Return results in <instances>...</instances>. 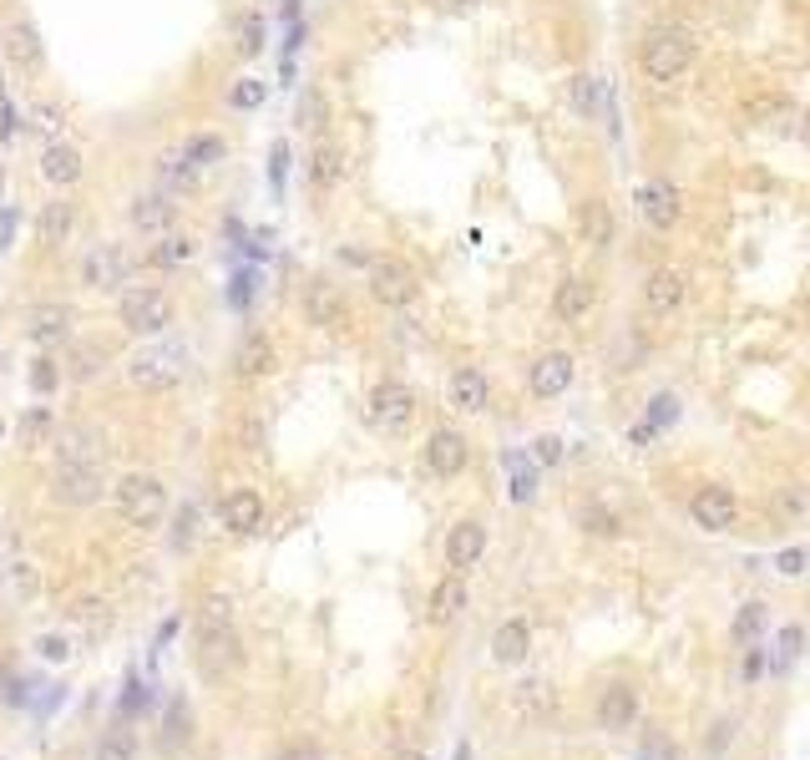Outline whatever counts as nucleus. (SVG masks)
Segmentation results:
<instances>
[{
  "label": "nucleus",
  "mask_w": 810,
  "mask_h": 760,
  "mask_svg": "<svg viewBox=\"0 0 810 760\" xmlns=\"http://www.w3.org/2000/svg\"><path fill=\"white\" fill-rule=\"evenodd\" d=\"M572 97H578V112H593V77H572Z\"/></svg>",
  "instance_id": "5fc2aeb1"
},
{
  "label": "nucleus",
  "mask_w": 810,
  "mask_h": 760,
  "mask_svg": "<svg viewBox=\"0 0 810 760\" xmlns=\"http://www.w3.org/2000/svg\"><path fill=\"white\" fill-rule=\"evenodd\" d=\"M183 736H188V730H183V704H172V710H168V726H162V746L172 750Z\"/></svg>",
  "instance_id": "864d4df0"
},
{
  "label": "nucleus",
  "mask_w": 810,
  "mask_h": 760,
  "mask_svg": "<svg viewBox=\"0 0 810 760\" xmlns=\"http://www.w3.org/2000/svg\"><path fill=\"white\" fill-rule=\"evenodd\" d=\"M471 593H467V578L461 573H446L441 583L431 588V603H426V619L436 623V629H446V623H457L461 613H467Z\"/></svg>",
  "instance_id": "5701e85b"
},
{
  "label": "nucleus",
  "mask_w": 810,
  "mask_h": 760,
  "mask_svg": "<svg viewBox=\"0 0 810 760\" xmlns=\"http://www.w3.org/2000/svg\"><path fill=\"white\" fill-rule=\"evenodd\" d=\"M299 310H304V320L314 324V330H324V334L350 330V300H344V289L334 284V279H324V274L304 279V289H299Z\"/></svg>",
  "instance_id": "423d86ee"
},
{
  "label": "nucleus",
  "mask_w": 810,
  "mask_h": 760,
  "mask_svg": "<svg viewBox=\"0 0 810 760\" xmlns=\"http://www.w3.org/2000/svg\"><path fill=\"white\" fill-rule=\"evenodd\" d=\"M47 431H51V411H47V406H36V411H31V416H26V421H21V437H26V441H31V447H36V441L47 437Z\"/></svg>",
  "instance_id": "09e8293b"
},
{
  "label": "nucleus",
  "mask_w": 810,
  "mask_h": 760,
  "mask_svg": "<svg viewBox=\"0 0 810 760\" xmlns=\"http://www.w3.org/2000/svg\"><path fill=\"white\" fill-rule=\"evenodd\" d=\"M274 370H279V346L269 340V330H243L239 346H233V376L243 386H253V380H269Z\"/></svg>",
  "instance_id": "f3484780"
},
{
  "label": "nucleus",
  "mask_w": 810,
  "mask_h": 760,
  "mask_svg": "<svg viewBox=\"0 0 810 760\" xmlns=\"http://www.w3.org/2000/svg\"><path fill=\"white\" fill-rule=\"evenodd\" d=\"M446 11H471V6H481V0H441Z\"/></svg>",
  "instance_id": "bf43d9fd"
},
{
  "label": "nucleus",
  "mask_w": 810,
  "mask_h": 760,
  "mask_svg": "<svg viewBox=\"0 0 810 760\" xmlns=\"http://www.w3.org/2000/svg\"><path fill=\"white\" fill-rule=\"evenodd\" d=\"M578 233H582V243H588L593 253L613 249V239H618V219H613V208H608L603 198H588V203L578 208Z\"/></svg>",
  "instance_id": "393cba45"
},
{
  "label": "nucleus",
  "mask_w": 810,
  "mask_h": 760,
  "mask_svg": "<svg viewBox=\"0 0 810 760\" xmlns=\"http://www.w3.org/2000/svg\"><path fill=\"white\" fill-rule=\"evenodd\" d=\"M598 304V284L588 274H562L552 289V320L558 324H582Z\"/></svg>",
  "instance_id": "aec40b11"
},
{
  "label": "nucleus",
  "mask_w": 810,
  "mask_h": 760,
  "mask_svg": "<svg viewBox=\"0 0 810 760\" xmlns=\"http://www.w3.org/2000/svg\"><path fill=\"white\" fill-rule=\"evenodd\" d=\"M366 421L380 431V437H400V431L416 421V391L406 380H380L366 401Z\"/></svg>",
  "instance_id": "6e6552de"
},
{
  "label": "nucleus",
  "mask_w": 810,
  "mask_h": 760,
  "mask_svg": "<svg viewBox=\"0 0 810 760\" xmlns=\"http://www.w3.org/2000/svg\"><path fill=\"white\" fill-rule=\"evenodd\" d=\"M527 654H532V623L527 619L497 623V633H491V659L502 669H512V664H527Z\"/></svg>",
  "instance_id": "a878e982"
},
{
  "label": "nucleus",
  "mask_w": 810,
  "mask_h": 760,
  "mask_svg": "<svg viewBox=\"0 0 810 760\" xmlns=\"http://www.w3.org/2000/svg\"><path fill=\"white\" fill-rule=\"evenodd\" d=\"M760 629H764V603H744L740 619H734V639H744V644H750Z\"/></svg>",
  "instance_id": "49530a36"
},
{
  "label": "nucleus",
  "mask_w": 810,
  "mask_h": 760,
  "mask_svg": "<svg viewBox=\"0 0 810 760\" xmlns=\"http://www.w3.org/2000/svg\"><path fill=\"white\" fill-rule=\"evenodd\" d=\"M183 376H188V350H178V346H148L127 360V380L152 396L183 386Z\"/></svg>",
  "instance_id": "39448f33"
},
{
  "label": "nucleus",
  "mask_w": 810,
  "mask_h": 760,
  "mask_svg": "<svg viewBox=\"0 0 810 760\" xmlns=\"http://www.w3.org/2000/svg\"><path fill=\"white\" fill-rule=\"evenodd\" d=\"M760 669H764V654H760V649H754V654L744 659V680H754V674H760Z\"/></svg>",
  "instance_id": "13d9d810"
},
{
  "label": "nucleus",
  "mask_w": 810,
  "mask_h": 760,
  "mask_svg": "<svg viewBox=\"0 0 810 760\" xmlns=\"http://www.w3.org/2000/svg\"><path fill=\"white\" fill-rule=\"evenodd\" d=\"M102 366H107V350H102V346H71V350H67V366H61V376H71V380H92V376H102Z\"/></svg>",
  "instance_id": "f704fd0d"
},
{
  "label": "nucleus",
  "mask_w": 810,
  "mask_h": 760,
  "mask_svg": "<svg viewBox=\"0 0 810 760\" xmlns=\"http://www.w3.org/2000/svg\"><path fill=\"white\" fill-rule=\"evenodd\" d=\"M800 649H806V629H800V623H786V629H780V639H776V674H786L790 664H796L800 659Z\"/></svg>",
  "instance_id": "ea45409f"
},
{
  "label": "nucleus",
  "mask_w": 810,
  "mask_h": 760,
  "mask_svg": "<svg viewBox=\"0 0 810 760\" xmlns=\"http://www.w3.org/2000/svg\"><path fill=\"white\" fill-rule=\"evenodd\" d=\"M36 654L51 659V664H67V659H71V639H67V633H41V639H36Z\"/></svg>",
  "instance_id": "a18cd8bd"
},
{
  "label": "nucleus",
  "mask_w": 810,
  "mask_h": 760,
  "mask_svg": "<svg viewBox=\"0 0 810 760\" xmlns=\"http://www.w3.org/2000/svg\"><path fill=\"white\" fill-rule=\"evenodd\" d=\"M487 558V522H477V518H461L457 528L446 532V568L451 573H461L467 578L471 568Z\"/></svg>",
  "instance_id": "6ab92c4d"
},
{
  "label": "nucleus",
  "mask_w": 810,
  "mask_h": 760,
  "mask_svg": "<svg viewBox=\"0 0 810 760\" xmlns=\"http://www.w3.org/2000/svg\"><path fill=\"white\" fill-rule=\"evenodd\" d=\"M366 284H370V300L386 304V310H406L421 294V279L411 274V264H400V259H370Z\"/></svg>",
  "instance_id": "9d476101"
},
{
  "label": "nucleus",
  "mask_w": 810,
  "mask_h": 760,
  "mask_svg": "<svg viewBox=\"0 0 810 760\" xmlns=\"http://www.w3.org/2000/svg\"><path fill=\"white\" fill-rule=\"evenodd\" d=\"M193 664L208 684H223L243 664V644H239V629H233L229 593H208L193 609Z\"/></svg>",
  "instance_id": "f257e3e1"
},
{
  "label": "nucleus",
  "mask_w": 810,
  "mask_h": 760,
  "mask_svg": "<svg viewBox=\"0 0 810 760\" xmlns=\"http://www.w3.org/2000/svg\"><path fill=\"white\" fill-rule=\"evenodd\" d=\"M699 61V36L679 21H659L639 41V77L659 92H673Z\"/></svg>",
  "instance_id": "f03ea898"
},
{
  "label": "nucleus",
  "mask_w": 810,
  "mask_h": 760,
  "mask_svg": "<svg viewBox=\"0 0 810 760\" xmlns=\"http://www.w3.org/2000/svg\"><path fill=\"white\" fill-rule=\"evenodd\" d=\"M344 178V152L334 142H320V148L309 152V183L314 188H334Z\"/></svg>",
  "instance_id": "2f4dec72"
},
{
  "label": "nucleus",
  "mask_w": 810,
  "mask_h": 760,
  "mask_svg": "<svg viewBox=\"0 0 810 760\" xmlns=\"http://www.w3.org/2000/svg\"><path fill=\"white\" fill-rule=\"evenodd\" d=\"M806 563H810V558H806V548H786V553L776 558L780 578H800V573H806Z\"/></svg>",
  "instance_id": "3c124183"
},
{
  "label": "nucleus",
  "mask_w": 810,
  "mask_h": 760,
  "mask_svg": "<svg viewBox=\"0 0 810 760\" xmlns=\"http://www.w3.org/2000/svg\"><path fill=\"white\" fill-rule=\"evenodd\" d=\"M263 97H269V81H259V77H239L229 87V107H233V112H259Z\"/></svg>",
  "instance_id": "58836bf2"
},
{
  "label": "nucleus",
  "mask_w": 810,
  "mask_h": 760,
  "mask_svg": "<svg viewBox=\"0 0 810 760\" xmlns=\"http://www.w3.org/2000/svg\"><path fill=\"white\" fill-rule=\"evenodd\" d=\"M71 229H77V203H71V198H51V203H41L36 233H41L47 249H61V243L71 239Z\"/></svg>",
  "instance_id": "bb28decb"
},
{
  "label": "nucleus",
  "mask_w": 810,
  "mask_h": 760,
  "mask_svg": "<svg viewBox=\"0 0 810 760\" xmlns=\"http://www.w3.org/2000/svg\"><path fill=\"white\" fill-rule=\"evenodd\" d=\"M633 203H639L643 229H653V233H673L679 219H684V198H679V188H673L669 178H643Z\"/></svg>",
  "instance_id": "9b49d317"
},
{
  "label": "nucleus",
  "mask_w": 810,
  "mask_h": 760,
  "mask_svg": "<svg viewBox=\"0 0 810 760\" xmlns=\"http://www.w3.org/2000/svg\"><path fill=\"white\" fill-rule=\"evenodd\" d=\"M57 386H61V366H57L51 356H41V360L31 366V391H36V396H51Z\"/></svg>",
  "instance_id": "37998d69"
},
{
  "label": "nucleus",
  "mask_w": 810,
  "mask_h": 760,
  "mask_svg": "<svg viewBox=\"0 0 810 760\" xmlns=\"http://www.w3.org/2000/svg\"><path fill=\"white\" fill-rule=\"evenodd\" d=\"M198 259V239L193 233H162L158 243H152V264L158 269H183Z\"/></svg>",
  "instance_id": "7c9ffc66"
},
{
  "label": "nucleus",
  "mask_w": 810,
  "mask_h": 760,
  "mask_svg": "<svg viewBox=\"0 0 810 760\" xmlns=\"http://www.w3.org/2000/svg\"><path fill=\"white\" fill-rule=\"evenodd\" d=\"M112 512H117V522L132 532L162 528V518H168V487H162V477L127 472L122 482L112 487Z\"/></svg>",
  "instance_id": "7ed1b4c3"
},
{
  "label": "nucleus",
  "mask_w": 810,
  "mask_h": 760,
  "mask_svg": "<svg viewBox=\"0 0 810 760\" xmlns=\"http://www.w3.org/2000/svg\"><path fill=\"white\" fill-rule=\"evenodd\" d=\"M0 437H6V421H0Z\"/></svg>",
  "instance_id": "680f3d73"
},
{
  "label": "nucleus",
  "mask_w": 810,
  "mask_h": 760,
  "mask_svg": "<svg viewBox=\"0 0 810 760\" xmlns=\"http://www.w3.org/2000/svg\"><path fill=\"white\" fill-rule=\"evenodd\" d=\"M274 760H324V750L314 746V740H289V746L279 750Z\"/></svg>",
  "instance_id": "603ef678"
},
{
  "label": "nucleus",
  "mask_w": 810,
  "mask_h": 760,
  "mask_svg": "<svg viewBox=\"0 0 810 760\" xmlns=\"http://www.w3.org/2000/svg\"><path fill=\"white\" fill-rule=\"evenodd\" d=\"M117 324L127 334H162L172 324V294L162 284H127L117 300Z\"/></svg>",
  "instance_id": "20e7f679"
},
{
  "label": "nucleus",
  "mask_w": 810,
  "mask_h": 760,
  "mask_svg": "<svg viewBox=\"0 0 810 760\" xmlns=\"http://www.w3.org/2000/svg\"><path fill=\"white\" fill-rule=\"evenodd\" d=\"M324 117H330V112H324V97L320 92H304V97H299V122H304V127H314V132H320Z\"/></svg>",
  "instance_id": "de8ad7c7"
},
{
  "label": "nucleus",
  "mask_w": 810,
  "mask_h": 760,
  "mask_svg": "<svg viewBox=\"0 0 810 760\" xmlns=\"http://www.w3.org/2000/svg\"><path fill=\"white\" fill-rule=\"evenodd\" d=\"M61 461H102V431L97 427H67L57 441Z\"/></svg>",
  "instance_id": "c85d7f7f"
},
{
  "label": "nucleus",
  "mask_w": 810,
  "mask_h": 760,
  "mask_svg": "<svg viewBox=\"0 0 810 760\" xmlns=\"http://www.w3.org/2000/svg\"><path fill=\"white\" fill-rule=\"evenodd\" d=\"M6 51H11V61L21 71H36V67H41V57H47V51H41V36H36L31 21H16L11 31H6Z\"/></svg>",
  "instance_id": "c756f323"
},
{
  "label": "nucleus",
  "mask_w": 810,
  "mask_h": 760,
  "mask_svg": "<svg viewBox=\"0 0 810 760\" xmlns=\"http://www.w3.org/2000/svg\"><path fill=\"white\" fill-rule=\"evenodd\" d=\"M158 178L168 188H193L198 183V168H188L178 152H162V158H158Z\"/></svg>",
  "instance_id": "a19ab883"
},
{
  "label": "nucleus",
  "mask_w": 810,
  "mask_h": 760,
  "mask_svg": "<svg viewBox=\"0 0 810 760\" xmlns=\"http://www.w3.org/2000/svg\"><path fill=\"white\" fill-rule=\"evenodd\" d=\"M467 461H471V441L461 437L457 427H436L431 437H426V447H421V467H426L431 477L451 482V477L467 472Z\"/></svg>",
  "instance_id": "f8f14e48"
},
{
  "label": "nucleus",
  "mask_w": 810,
  "mask_h": 760,
  "mask_svg": "<svg viewBox=\"0 0 810 760\" xmlns=\"http://www.w3.org/2000/svg\"><path fill=\"white\" fill-rule=\"evenodd\" d=\"M507 492H512V502H532L537 497V467L527 457H507Z\"/></svg>",
  "instance_id": "4c0bfd02"
},
{
  "label": "nucleus",
  "mask_w": 810,
  "mask_h": 760,
  "mask_svg": "<svg viewBox=\"0 0 810 760\" xmlns=\"http://www.w3.org/2000/svg\"><path fill=\"white\" fill-rule=\"evenodd\" d=\"M107 492V467L102 461H57L51 472V502L61 507H92Z\"/></svg>",
  "instance_id": "0eeeda50"
},
{
  "label": "nucleus",
  "mask_w": 810,
  "mask_h": 760,
  "mask_svg": "<svg viewBox=\"0 0 810 760\" xmlns=\"http://www.w3.org/2000/svg\"><path fill=\"white\" fill-rule=\"evenodd\" d=\"M41 173H47V183H57V188H77L81 183V152L71 148V142H51V148L41 152Z\"/></svg>",
  "instance_id": "cd10ccee"
},
{
  "label": "nucleus",
  "mask_w": 810,
  "mask_h": 760,
  "mask_svg": "<svg viewBox=\"0 0 810 760\" xmlns=\"http://www.w3.org/2000/svg\"><path fill=\"white\" fill-rule=\"evenodd\" d=\"M198 528H203V512H198V502H183L178 512H172V553H188L198 542Z\"/></svg>",
  "instance_id": "e433bc0d"
},
{
  "label": "nucleus",
  "mask_w": 810,
  "mask_h": 760,
  "mask_svg": "<svg viewBox=\"0 0 810 760\" xmlns=\"http://www.w3.org/2000/svg\"><path fill=\"white\" fill-rule=\"evenodd\" d=\"M639 760H679V746H673L669 736H659V730H649V736L639 740Z\"/></svg>",
  "instance_id": "c03bdc74"
},
{
  "label": "nucleus",
  "mask_w": 810,
  "mask_h": 760,
  "mask_svg": "<svg viewBox=\"0 0 810 760\" xmlns=\"http://www.w3.org/2000/svg\"><path fill=\"white\" fill-rule=\"evenodd\" d=\"M263 518H269V507H263V497L253 492V487H233V492H223V502H218V522H223V532H233V538L263 532Z\"/></svg>",
  "instance_id": "a211bd4d"
},
{
  "label": "nucleus",
  "mask_w": 810,
  "mask_h": 760,
  "mask_svg": "<svg viewBox=\"0 0 810 760\" xmlns=\"http://www.w3.org/2000/svg\"><path fill=\"white\" fill-rule=\"evenodd\" d=\"M673 416H679V406H673V396H659V401H653V427H669Z\"/></svg>",
  "instance_id": "6e6d98bb"
},
{
  "label": "nucleus",
  "mask_w": 810,
  "mask_h": 760,
  "mask_svg": "<svg viewBox=\"0 0 810 760\" xmlns=\"http://www.w3.org/2000/svg\"><path fill=\"white\" fill-rule=\"evenodd\" d=\"M263 36H269V21H263L259 11H239V16H233V47H239V57H259Z\"/></svg>",
  "instance_id": "473e14b6"
},
{
  "label": "nucleus",
  "mask_w": 810,
  "mask_h": 760,
  "mask_svg": "<svg viewBox=\"0 0 810 760\" xmlns=\"http://www.w3.org/2000/svg\"><path fill=\"white\" fill-rule=\"evenodd\" d=\"M457 760H471V750H467V746H457Z\"/></svg>",
  "instance_id": "052dcab7"
},
{
  "label": "nucleus",
  "mask_w": 810,
  "mask_h": 760,
  "mask_svg": "<svg viewBox=\"0 0 810 760\" xmlns=\"http://www.w3.org/2000/svg\"><path fill=\"white\" fill-rule=\"evenodd\" d=\"M178 158H183L188 168H198V173H203V168H213V162L223 158V138H213V132H198V138H188L183 148H178Z\"/></svg>",
  "instance_id": "c9c22d12"
},
{
  "label": "nucleus",
  "mask_w": 810,
  "mask_h": 760,
  "mask_svg": "<svg viewBox=\"0 0 810 760\" xmlns=\"http://www.w3.org/2000/svg\"><path fill=\"white\" fill-rule=\"evenodd\" d=\"M552 704V684L548 680H522L517 684V710L522 714H537V710H548Z\"/></svg>",
  "instance_id": "79ce46f5"
},
{
  "label": "nucleus",
  "mask_w": 810,
  "mask_h": 760,
  "mask_svg": "<svg viewBox=\"0 0 810 760\" xmlns=\"http://www.w3.org/2000/svg\"><path fill=\"white\" fill-rule=\"evenodd\" d=\"M71 304H31V314H26V334H31V346H67L71 340Z\"/></svg>",
  "instance_id": "4be33fe9"
},
{
  "label": "nucleus",
  "mask_w": 810,
  "mask_h": 760,
  "mask_svg": "<svg viewBox=\"0 0 810 760\" xmlns=\"http://www.w3.org/2000/svg\"><path fill=\"white\" fill-rule=\"evenodd\" d=\"M689 300V269L679 264H659L643 274V289H639V304L643 314H653V320H669V314H679Z\"/></svg>",
  "instance_id": "1a4fd4ad"
},
{
  "label": "nucleus",
  "mask_w": 810,
  "mask_h": 760,
  "mask_svg": "<svg viewBox=\"0 0 810 760\" xmlns=\"http://www.w3.org/2000/svg\"><path fill=\"white\" fill-rule=\"evenodd\" d=\"M11 239H16V213L0 203V249H11Z\"/></svg>",
  "instance_id": "4d7b16f0"
},
{
  "label": "nucleus",
  "mask_w": 810,
  "mask_h": 760,
  "mask_svg": "<svg viewBox=\"0 0 810 760\" xmlns=\"http://www.w3.org/2000/svg\"><path fill=\"white\" fill-rule=\"evenodd\" d=\"M572 376H578V360H572L568 350H542V356L527 366V391H532L537 401H558V396H568Z\"/></svg>",
  "instance_id": "dca6fc26"
},
{
  "label": "nucleus",
  "mask_w": 810,
  "mask_h": 760,
  "mask_svg": "<svg viewBox=\"0 0 810 760\" xmlns=\"http://www.w3.org/2000/svg\"><path fill=\"white\" fill-rule=\"evenodd\" d=\"M633 720H639V690L633 684H608L598 694V726L618 736V730H633Z\"/></svg>",
  "instance_id": "b1692460"
},
{
  "label": "nucleus",
  "mask_w": 810,
  "mask_h": 760,
  "mask_svg": "<svg viewBox=\"0 0 810 760\" xmlns=\"http://www.w3.org/2000/svg\"><path fill=\"white\" fill-rule=\"evenodd\" d=\"M127 219H132L138 233L162 239V233L178 229V198H172L168 188H142V193H132V203H127Z\"/></svg>",
  "instance_id": "ddd939ff"
},
{
  "label": "nucleus",
  "mask_w": 810,
  "mask_h": 760,
  "mask_svg": "<svg viewBox=\"0 0 810 760\" xmlns=\"http://www.w3.org/2000/svg\"><path fill=\"white\" fill-rule=\"evenodd\" d=\"M446 401H451V411H461V416H481L491 406L487 370H477V366L451 370V380H446Z\"/></svg>",
  "instance_id": "412c9836"
},
{
  "label": "nucleus",
  "mask_w": 810,
  "mask_h": 760,
  "mask_svg": "<svg viewBox=\"0 0 810 760\" xmlns=\"http://www.w3.org/2000/svg\"><path fill=\"white\" fill-rule=\"evenodd\" d=\"M689 518H694L699 532H730L734 518H740V497H734L724 482H709L689 497Z\"/></svg>",
  "instance_id": "4468645a"
},
{
  "label": "nucleus",
  "mask_w": 810,
  "mask_h": 760,
  "mask_svg": "<svg viewBox=\"0 0 810 760\" xmlns=\"http://www.w3.org/2000/svg\"><path fill=\"white\" fill-rule=\"evenodd\" d=\"M532 457H537V467H558V461H562V437H537L532 441Z\"/></svg>",
  "instance_id": "8fccbe9b"
},
{
  "label": "nucleus",
  "mask_w": 810,
  "mask_h": 760,
  "mask_svg": "<svg viewBox=\"0 0 810 760\" xmlns=\"http://www.w3.org/2000/svg\"><path fill=\"white\" fill-rule=\"evenodd\" d=\"M138 756V736L117 720V726H107L102 736H97V750H92V760H132Z\"/></svg>",
  "instance_id": "72a5a7b5"
},
{
  "label": "nucleus",
  "mask_w": 810,
  "mask_h": 760,
  "mask_svg": "<svg viewBox=\"0 0 810 760\" xmlns=\"http://www.w3.org/2000/svg\"><path fill=\"white\" fill-rule=\"evenodd\" d=\"M132 279V253L122 243H92L81 259V284L87 289H122Z\"/></svg>",
  "instance_id": "2eb2a0df"
}]
</instances>
